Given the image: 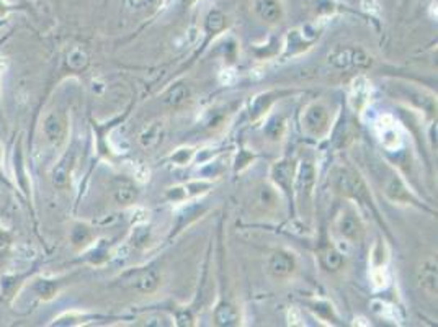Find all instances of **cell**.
<instances>
[{"instance_id":"cell-1","label":"cell","mask_w":438,"mask_h":327,"mask_svg":"<svg viewBox=\"0 0 438 327\" xmlns=\"http://www.w3.org/2000/svg\"><path fill=\"white\" fill-rule=\"evenodd\" d=\"M332 185H334V189H336L337 193H341L343 196H350V198H355V200H360V202H370L371 203L363 180H361L357 174H353L352 170L337 169L332 175Z\"/></svg>"},{"instance_id":"cell-2","label":"cell","mask_w":438,"mask_h":327,"mask_svg":"<svg viewBox=\"0 0 438 327\" xmlns=\"http://www.w3.org/2000/svg\"><path fill=\"white\" fill-rule=\"evenodd\" d=\"M159 275L152 269H133L121 275L120 285L125 288L136 289L141 293H152L159 287Z\"/></svg>"},{"instance_id":"cell-3","label":"cell","mask_w":438,"mask_h":327,"mask_svg":"<svg viewBox=\"0 0 438 327\" xmlns=\"http://www.w3.org/2000/svg\"><path fill=\"white\" fill-rule=\"evenodd\" d=\"M329 61L338 69H361L371 64L370 56L358 48H337L329 56Z\"/></svg>"},{"instance_id":"cell-4","label":"cell","mask_w":438,"mask_h":327,"mask_svg":"<svg viewBox=\"0 0 438 327\" xmlns=\"http://www.w3.org/2000/svg\"><path fill=\"white\" fill-rule=\"evenodd\" d=\"M327 121H329L327 110L324 109L322 105L318 104L311 105L303 116L304 129L308 131L309 134H314V136H319V134H322L324 131H326Z\"/></svg>"},{"instance_id":"cell-5","label":"cell","mask_w":438,"mask_h":327,"mask_svg":"<svg viewBox=\"0 0 438 327\" xmlns=\"http://www.w3.org/2000/svg\"><path fill=\"white\" fill-rule=\"evenodd\" d=\"M74 162H75V151L70 149L64 154L63 157L59 159V162L56 164L53 169V184L58 189H68L70 184V175H72L74 169Z\"/></svg>"},{"instance_id":"cell-6","label":"cell","mask_w":438,"mask_h":327,"mask_svg":"<svg viewBox=\"0 0 438 327\" xmlns=\"http://www.w3.org/2000/svg\"><path fill=\"white\" fill-rule=\"evenodd\" d=\"M268 269H270L273 277L276 278L290 277V275H293L296 270L295 257L285 250H278L270 257Z\"/></svg>"},{"instance_id":"cell-7","label":"cell","mask_w":438,"mask_h":327,"mask_svg":"<svg viewBox=\"0 0 438 327\" xmlns=\"http://www.w3.org/2000/svg\"><path fill=\"white\" fill-rule=\"evenodd\" d=\"M338 231L345 239L352 242H358L363 236V224H361L360 218L355 213L345 212L338 218Z\"/></svg>"},{"instance_id":"cell-8","label":"cell","mask_w":438,"mask_h":327,"mask_svg":"<svg viewBox=\"0 0 438 327\" xmlns=\"http://www.w3.org/2000/svg\"><path fill=\"white\" fill-rule=\"evenodd\" d=\"M45 134L53 144H61L68 134V121L61 113H51L45 120Z\"/></svg>"},{"instance_id":"cell-9","label":"cell","mask_w":438,"mask_h":327,"mask_svg":"<svg viewBox=\"0 0 438 327\" xmlns=\"http://www.w3.org/2000/svg\"><path fill=\"white\" fill-rule=\"evenodd\" d=\"M272 177L273 180L276 182V185L280 186L286 195L291 196V193H293V190H291V186H293V164L286 161L275 164L272 169Z\"/></svg>"},{"instance_id":"cell-10","label":"cell","mask_w":438,"mask_h":327,"mask_svg":"<svg viewBox=\"0 0 438 327\" xmlns=\"http://www.w3.org/2000/svg\"><path fill=\"white\" fill-rule=\"evenodd\" d=\"M113 196L118 205H131L138 198V189L128 179H116L113 182Z\"/></svg>"},{"instance_id":"cell-11","label":"cell","mask_w":438,"mask_h":327,"mask_svg":"<svg viewBox=\"0 0 438 327\" xmlns=\"http://www.w3.org/2000/svg\"><path fill=\"white\" fill-rule=\"evenodd\" d=\"M314 180H315L314 167L311 166L309 162H304L303 166H301L298 174V195L301 202H303V200H308L311 193H313Z\"/></svg>"},{"instance_id":"cell-12","label":"cell","mask_w":438,"mask_h":327,"mask_svg":"<svg viewBox=\"0 0 438 327\" xmlns=\"http://www.w3.org/2000/svg\"><path fill=\"white\" fill-rule=\"evenodd\" d=\"M214 324L221 327H233L239 324V312L230 303H219L214 310Z\"/></svg>"},{"instance_id":"cell-13","label":"cell","mask_w":438,"mask_h":327,"mask_svg":"<svg viewBox=\"0 0 438 327\" xmlns=\"http://www.w3.org/2000/svg\"><path fill=\"white\" fill-rule=\"evenodd\" d=\"M256 10L262 20L275 23L281 18V7L276 0H257Z\"/></svg>"},{"instance_id":"cell-14","label":"cell","mask_w":438,"mask_h":327,"mask_svg":"<svg viewBox=\"0 0 438 327\" xmlns=\"http://www.w3.org/2000/svg\"><path fill=\"white\" fill-rule=\"evenodd\" d=\"M188 97H190V88H188V86H185V83L178 82L164 93L162 102L167 106H178V105H182Z\"/></svg>"},{"instance_id":"cell-15","label":"cell","mask_w":438,"mask_h":327,"mask_svg":"<svg viewBox=\"0 0 438 327\" xmlns=\"http://www.w3.org/2000/svg\"><path fill=\"white\" fill-rule=\"evenodd\" d=\"M319 257H321L324 267H326L327 270H331V272H336V270L341 269L343 264L342 254L332 246H324L322 249L319 250Z\"/></svg>"},{"instance_id":"cell-16","label":"cell","mask_w":438,"mask_h":327,"mask_svg":"<svg viewBox=\"0 0 438 327\" xmlns=\"http://www.w3.org/2000/svg\"><path fill=\"white\" fill-rule=\"evenodd\" d=\"M139 141L146 149H152L157 146V144L162 141V125L155 123L152 126H149V128L141 134Z\"/></svg>"},{"instance_id":"cell-17","label":"cell","mask_w":438,"mask_h":327,"mask_svg":"<svg viewBox=\"0 0 438 327\" xmlns=\"http://www.w3.org/2000/svg\"><path fill=\"white\" fill-rule=\"evenodd\" d=\"M88 65V56L84 49L81 48H75L69 53L68 56V67L70 69V71H84Z\"/></svg>"},{"instance_id":"cell-18","label":"cell","mask_w":438,"mask_h":327,"mask_svg":"<svg viewBox=\"0 0 438 327\" xmlns=\"http://www.w3.org/2000/svg\"><path fill=\"white\" fill-rule=\"evenodd\" d=\"M421 283L425 287V289H428V292L437 294V264L428 262L425 267L422 269Z\"/></svg>"},{"instance_id":"cell-19","label":"cell","mask_w":438,"mask_h":327,"mask_svg":"<svg viewBox=\"0 0 438 327\" xmlns=\"http://www.w3.org/2000/svg\"><path fill=\"white\" fill-rule=\"evenodd\" d=\"M205 28L206 31L211 33V35H218V33H221L226 28V17L218 10L210 12L208 17H206Z\"/></svg>"},{"instance_id":"cell-20","label":"cell","mask_w":438,"mask_h":327,"mask_svg":"<svg viewBox=\"0 0 438 327\" xmlns=\"http://www.w3.org/2000/svg\"><path fill=\"white\" fill-rule=\"evenodd\" d=\"M35 292L40 294L43 300H49L53 298L56 293H58V283H54L53 280H40V282L35 283Z\"/></svg>"},{"instance_id":"cell-21","label":"cell","mask_w":438,"mask_h":327,"mask_svg":"<svg viewBox=\"0 0 438 327\" xmlns=\"http://www.w3.org/2000/svg\"><path fill=\"white\" fill-rule=\"evenodd\" d=\"M70 239H72V244H74L75 247H84V246H87L88 242L92 241V232H91V229L86 228V226H81V224H79V226H75V228L72 229V236H70Z\"/></svg>"},{"instance_id":"cell-22","label":"cell","mask_w":438,"mask_h":327,"mask_svg":"<svg viewBox=\"0 0 438 327\" xmlns=\"http://www.w3.org/2000/svg\"><path fill=\"white\" fill-rule=\"evenodd\" d=\"M190 157H191V149H182L180 152L173 156V161L183 166V164H187L188 161H190Z\"/></svg>"},{"instance_id":"cell-23","label":"cell","mask_w":438,"mask_h":327,"mask_svg":"<svg viewBox=\"0 0 438 327\" xmlns=\"http://www.w3.org/2000/svg\"><path fill=\"white\" fill-rule=\"evenodd\" d=\"M178 324L180 326H191V317L190 314H187V312H183V314H178Z\"/></svg>"},{"instance_id":"cell-24","label":"cell","mask_w":438,"mask_h":327,"mask_svg":"<svg viewBox=\"0 0 438 327\" xmlns=\"http://www.w3.org/2000/svg\"><path fill=\"white\" fill-rule=\"evenodd\" d=\"M144 3H148V6H155V3H159L161 0H143Z\"/></svg>"},{"instance_id":"cell-25","label":"cell","mask_w":438,"mask_h":327,"mask_svg":"<svg viewBox=\"0 0 438 327\" xmlns=\"http://www.w3.org/2000/svg\"><path fill=\"white\" fill-rule=\"evenodd\" d=\"M182 2H183V3H185V6H190V3H193V2H195V0H182Z\"/></svg>"}]
</instances>
